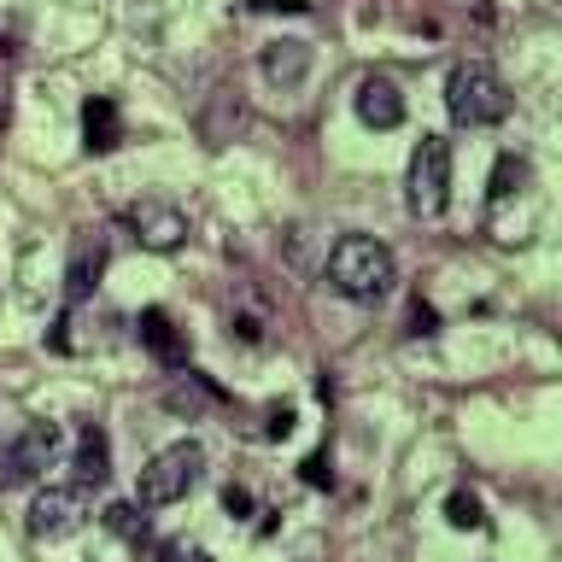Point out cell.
<instances>
[{
  "mask_svg": "<svg viewBox=\"0 0 562 562\" xmlns=\"http://www.w3.org/2000/svg\"><path fill=\"white\" fill-rule=\"evenodd\" d=\"M7 117H12V100H7V88H0V135H7Z\"/></svg>",
  "mask_w": 562,
  "mask_h": 562,
  "instance_id": "7402d4cb",
  "label": "cell"
},
{
  "mask_svg": "<svg viewBox=\"0 0 562 562\" xmlns=\"http://www.w3.org/2000/svg\"><path fill=\"white\" fill-rule=\"evenodd\" d=\"M263 434H270V439H288L293 434V411H288V404H276V411L263 416Z\"/></svg>",
  "mask_w": 562,
  "mask_h": 562,
  "instance_id": "ac0fdd59",
  "label": "cell"
},
{
  "mask_svg": "<svg viewBox=\"0 0 562 562\" xmlns=\"http://www.w3.org/2000/svg\"><path fill=\"white\" fill-rule=\"evenodd\" d=\"M351 105H358V117L369 123V130H398V123H404V94H398L393 77H381V70L358 77V94H351Z\"/></svg>",
  "mask_w": 562,
  "mask_h": 562,
  "instance_id": "ba28073f",
  "label": "cell"
},
{
  "mask_svg": "<svg viewBox=\"0 0 562 562\" xmlns=\"http://www.w3.org/2000/svg\"><path fill=\"white\" fill-rule=\"evenodd\" d=\"M527 188V158H516V153H504L498 158V170H492V200H509V193H521Z\"/></svg>",
  "mask_w": 562,
  "mask_h": 562,
  "instance_id": "2e32d148",
  "label": "cell"
},
{
  "mask_svg": "<svg viewBox=\"0 0 562 562\" xmlns=\"http://www.w3.org/2000/svg\"><path fill=\"white\" fill-rule=\"evenodd\" d=\"M411 334H434V311H428V305L411 311Z\"/></svg>",
  "mask_w": 562,
  "mask_h": 562,
  "instance_id": "44dd1931",
  "label": "cell"
},
{
  "mask_svg": "<svg viewBox=\"0 0 562 562\" xmlns=\"http://www.w3.org/2000/svg\"><path fill=\"white\" fill-rule=\"evenodd\" d=\"M123 140V123H117V105L105 100V94H94L82 105V147L88 153H112Z\"/></svg>",
  "mask_w": 562,
  "mask_h": 562,
  "instance_id": "4fadbf2b",
  "label": "cell"
},
{
  "mask_svg": "<svg viewBox=\"0 0 562 562\" xmlns=\"http://www.w3.org/2000/svg\"><path fill=\"white\" fill-rule=\"evenodd\" d=\"M59 451H65V428H59V422H24V428L0 446V492L42 481V474L59 463Z\"/></svg>",
  "mask_w": 562,
  "mask_h": 562,
  "instance_id": "5b68a950",
  "label": "cell"
},
{
  "mask_svg": "<svg viewBox=\"0 0 562 562\" xmlns=\"http://www.w3.org/2000/svg\"><path fill=\"white\" fill-rule=\"evenodd\" d=\"M393 281H398V258L375 235H340L328 246V288L351 299V305H375V299L393 293Z\"/></svg>",
  "mask_w": 562,
  "mask_h": 562,
  "instance_id": "6da1fadb",
  "label": "cell"
},
{
  "mask_svg": "<svg viewBox=\"0 0 562 562\" xmlns=\"http://www.w3.org/2000/svg\"><path fill=\"white\" fill-rule=\"evenodd\" d=\"M446 521L457 527V533H481V527H486V509H481V498H474V492H451V498H446Z\"/></svg>",
  "mask_w": 562,
  "mask_h": 562,
  "instance_id": "9a60e30c",
  "label": "cell"
},
{
  "mask_svg": "<svg viewBox=\"0 0 562 562\" xmlns=\"http://www.w3.org/2000/svg\"><path fill=\"white\" fill-rule=\"evenodd\" d=\"M105 527H112L117 539H130V544L147 539V516H140V504H112V509H105Z\"/></svg>",
  "mask_w": 562,
  "mask_h": 562,
  "instance_id": "e0dca14e",
  "label": "cell"
},
{
  "mask_svg": "<svg viewBox=\"0 0 562 562\" xmlns=\"http://www.w3.org/2000/svg\"><path fill=\"white\" fill-rule=\"evenodd\" d=\"M123 223H130V235L147 246V252H176V246H188V211L170 205V200H135L123 211Z\"/></svg>",
  "mask_w": 562,
  "mask_h": 562,
  "instance_id": "52a82bcc",
  "label": "cell"
},
{
  "mask_svg": "<svg viewBox=\"0 0 562 562\" xmlns=\"http://www.w3.org/2000/svg\"><path fill=\"white\" fill-rule=\"evenodd\" d=\"M200 474H205V446H200V439H176V446H165L147 469H140L135 504H140V509H170V504H182L188 492L200 486Z\"/></svg>",
  "mask_w": 562,
  "mask_h": 562,
  "instance_id": "3957f363",
  "label": "cell"
},
{
  "mask_svg": "<svg viewBox=\"0 0 562 562\" xmlns=\"http://www.w3.org/2000/svg\"><path fill=\"white\" fill-rule=\"evenodd\" d=\"M70 469H77V486H105L112 481V439H105L100 422H88V428L77 434V446H70Z\"/></svg>",
  "mask_w": 562,
  "mask_h": 562,
  "instance_id": "30bf717a",
  "label": "cell"
},
{
  "mask_svg": "<svg viewBox=\"0 0 562 562\" xmlns=\"http://www.w3.org/2000/svg\"><path fill=\"white\" fill-rule=\"evenodd\" d=\"M446 205H451V140L422 135L411 153V170H404V211L434 223V217H446Z\"/></svg>",
  "mask_w": 562,
  "mask_h": 562,
  "instance_id": "277c9868",
  "label": "cell"
},
{
  "mask_svg": "<svg viewBox=\"0 0 562 562\" xmlns=\"http://www.w3.org/2000/svg\"><path fill=\"white\" fill-rule=\"evenodd\" d=\"M88 516H94V492L77 486V481H59V486H42L35 492V504H30V539H70V533H82Z\"/></svg>",
  "mask_w": 562,
  "mask_h": 562,
  "instance_id": "8992f818",
  "label": "cell"
},
{
  "mask_svg": "<svg viewBox=\"0 0 562 562\" xmlns=\"http://www.w3.org/2000/svg\"><path fill=\"white\" fill-rule=\"evenodd\" d=\"M223 509H228V516H246V509H252V492H246V486H228V492H223Z\"/></svg>",
  "mask_w": 562,
  "mask_h": 562,
  "instance_id": "d6986e66",
  "label": "cell"
},
{
  "mask_svg": "<svg viewBox=\"0 0 562 562\" xmlns=\"http://www.w3.org/2000/svg\"><path fill=\"white\" fill-rule=\"evenodd\" d=\"M176 562H211L205 551H188V557H176Z\"/></svg>",
  "mask_w": 562,
  "mask_h": 562,
  "instance_id": "603a6c76",
  "label": "cell"
},
{
  "mask_svg": "<svg viewBox=\"0 0 562 562\" xmlns=\"http://www.w3.org/2000/svg\"><path fill=\"white\" fill-rule=\"evenodd\" d=\"M446 112L457 130H492V123L509 117V88L486 59H463L446 77Z\"/></svg>",
  "mask_w": 562,
  "mask_h": 562,
  "instance_id": "7a4b0ae2",
  "label": "cell"
},
{
  "mask_svg": "<svg viewBox=\"0 0 562 562\" xmlns=\"http://www.w3.org/2000/svg\"><path fill=\"white\" fill-rule=\"evenodd\" d=\"M140 346H147L153 351V358L158 363H165V369H182L188 363V340H182V334H176V323H170V311H140Z\"/></svg>",
  "mask_w": 562,
  "mask_h": 562,
  "instance_id": "8fae6325",
  "label": "cell"
},
{
  "mask_svg": "<svg viewBox=\"0 0 562 562\" xmlns=\"http://www.w3.org/2000/svg\"><path fill=\"white\" fill-rule=\"evenodd\" d=\"M305 481H311V486H328V451L305 457Z\"/></svg>",
  "mask_w": 562,
  "mask_h": 562,
  "instance_id": "ffe728a7",
  "label": "cell"
},
{
  "mask_svg": "<svg viewBox=\"0 0 562 562\" xmlns=\"http://www.w3.org/2000/svg\"><path fill=\"white\" fill-rule=\"evenodd\" d=\"M100 270H105V246H100V235H82L70 240V270H65V293L70 299H88L94 293V281H100Z\"/></svg>",
  "mask_w": 562,
  "mask_h": 562,
  "instance_id": "7c38bea8",
  "label": "cell"
},
{
  "mask_svg": "<svg viewBox=\"0 0 562 562\" xmlns=\"http://www.w3.org/2000/svg\"><path fill=\"white\" fill-rule=\"evenodd\" d=\"M217 398H223V393H217L205 375H176V381L165 386V411H170V416H188V422L200 416L205 404H217Z\"/></svg>",
  "mask_w": 562,
  "mask_h": 562,
  "instance_id": "5bb4252c",
  "label": "cell"
},
{
  "mask_svg": "<svg viewBox=\"0 0 562 562\" xmlns=\"http://www.w3.org/2000/svg\"><path fill=\"white\" fill-rule=\"evenodd\" d=\"M258 70H263V82L270 88H281V94H288V88H299L311 77V42H293V35H281V42H270L258 53Z\"/></svg>",
  "mask_w": 562,
  "mask_h": 562,
  "instance_id": "9c48e42d",
  "label": "cell"
}]
</instances>
